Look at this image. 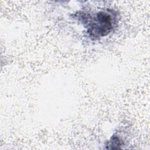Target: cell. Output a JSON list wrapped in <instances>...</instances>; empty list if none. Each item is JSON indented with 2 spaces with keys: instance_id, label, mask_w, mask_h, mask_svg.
<instances>
[{
  "instance_id": "cell-1",
  "label": "cell",
  "mask_w": 150,
  "mask_h": 150,
  "mask_svg": "<svg viewBox=\"0 0 150 150\" xmlns=\"http://www.w3.org/2000/svg\"><path fill=\"white\" fill-rule=\"evenodd\" d=\"M113 26V18L105 12H100L89 23L88 32L93 36H103L108 34Z\"/></svg>"
}]
</instances>
